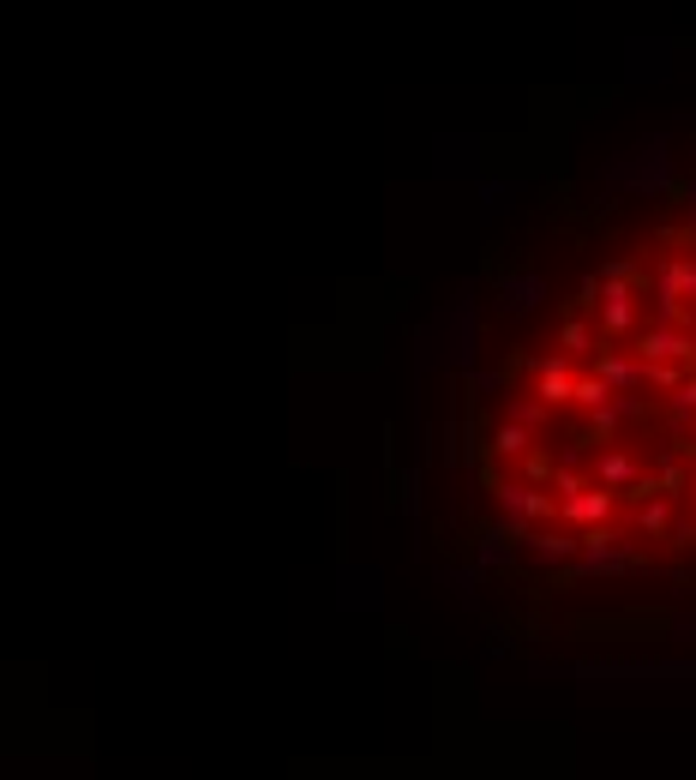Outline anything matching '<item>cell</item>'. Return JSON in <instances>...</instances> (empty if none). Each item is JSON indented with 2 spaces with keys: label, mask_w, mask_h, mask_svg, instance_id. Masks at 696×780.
<instances>
[{
  "label": "cell",
  "mask_w": 696,
  "mask_h": 780,
  "mask_svg": "<svg viewBox=\"0 0 696 780\" xmlns=\"http://www.w3.org/2000/svg\"><path fill=\"white\" fill-rule=\"evenodd\" d=\"M481 487L553 565L696 558V216L588 271L505 361Z\"/></svg>",
  "instance_id": "obj_1"
}]
</instances>
